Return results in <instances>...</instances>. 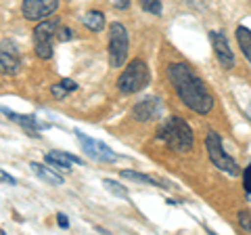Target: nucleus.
I'll use <instances>...</instances> for the list:
<instances>
[{
	"label": "nucleus",
	"mask_w": 251,
	"mask_h": 235,
	"mask_svg": "<svg viewBox=\"0 0 251 235\" xmlns=\"http://www.w3.org/2000/svg\"><path fill=\"white\" fill-rule=\"evenodd\" d=\"M77 141L82 143V149L86 155H90L92 160H99V162H113L117 155L109 149V147L105 143H100V141H94L90 137H86L84 132H75Z\"/></svg>",
	"instance_id": "nucleus-8"
},
{
	"label": "nucleus",
	"mask_w": 251,
	"mask_h": 235,
	"mask_svg": "<svg viewBox=\"0 0 251 235\" xmlns=\"http://www.w3.org/2000/svg\"><path fill=\"white\" fill-rule=\"evenodd\" d=\"M29 168H31V172H34L36 176H40L42 181L50 183V185H61L63 183V178L59 176V172H52L49 166H42V164H38V162H31Z\"/></svg>",
	"instance_id": "nucleus-14"
},
{
	"label": "nucleus",
	"mask_w": 251,
	"mask_h": 235,
	"mask_svg": "<svg viewBox=\"0 0 251 235\" xmlns=\"http://www.w3.org/2000/svg\"><path fill=\"white\" fill-rule=\"evenodd\" d=\"M209 38H211V44H214V53H216L218 61L222 63V67L230 69L234 65V53L230 49L228 40H226V36L216 29V32H209Z\"/></svg>",
	"instance_id": "nucleus-10"
},
{
	"label": "nucleus",
	"mask_w": 251,
	"mask_h": 235,
	"mask_svg": "<svg viewBox=\"0 0 251 235\" xmlns=\"http://www.w3.org/2000/svg\"><path fill=\"white\" fill-rule=\"evenodd\" d=\"M128 46H130L128 29L122 23H111L109 26V61H111L113 67H122L126 63Z\"/></svg>",
	"instance_id": "nucleus-5"
},
{
	"label": "nucleus",
	"mask_w": 251,
	"mask_h": 235,
	"mask_svg": "<svg viewBox=\"0 0 251 235\" xmlns=\"http://www.w3.org/2000/svg\"><path fill=\"white\" fill-rule=\"evenodd\" d=\"M57 223H59V227H63V229H67L69 227V221H67L65 214H57Z\"/></svg>",
	"instance_id": "nucleus-26"
},
{
	"label": "nucleus",
	"mask_w": 251,
	"mask_h": 235,
	"mask_svg": "<svg viewBox=\"0 0 251 235\" xmlns=\"http://www.w3.org/2000/svg\"><path fill=\"white\" fill-rule=\"evenodd\" d=\"M21 67V57L15 42L4 40L0 44V72L4 76H15Z\"/></svg>",
	"instance_id": "nucleus-9"
},
{
	"label": "nucleus",
	"mask_w": 251,
	"mask_h": 235,
	"mask_svg": "<svg viewBox=\"0 0 251 235\" xmlns=\"http://www.w3.org/2000/svg\"><path fill=\"white\" fill-rule=\"evenodd\" d=\"M237 42L241 46L243 55H245L247 61L251 63V29L249 28H243V26L237 28Z\"/></svg>",
	"instance_id": "nucleus-17"
},
{
	"label": "nucleus",
	"mask_w": 251,
	"mask_h": 235,
	"mask_svg": "<svg viewBox=\"0 0 251 235\" xmlns=\"http://www.w3.org/2000/svg\"><path fill=\"white\" fill-rule=\"evenodd\" d=\"M247 114H249V120H251V105H249V109H247Z\"/></svg>",
	"instance_id": "nucleus-27"
},
{
	"label": "nucleus",
	"mask_w": 251,
	"mask_h": 235,
	"mask_svg": "<svg viewBox=\"0 0 251 235\" xmlns=\"http://www.w3.org/2000/svg\"><path fill=\"white\" fill-rule=\"evenodd\" d=\"M205 149H207V155H209L211 164H214L218 170H222V172H226V175H230V176L241 175V168L237 166V162H234L230 155L222 149V139H220L218 132L209 130L205 135Z\"/></svg>",
	"instance_id": "nucleus-4"
},
{
	"label": "nucleus",
	"mask_w": 251,
	"mask_h": 235,
	"mask_svg": "<svg viewBox=\"0 0 251 235\" xmlns=\"http://www.w3.org/2000/svg\"><path fill=\"white\" fill-rule=\"evenodd\" d=\"M59 6V0H23L21 11L23 17L29 21H42L52 15Z\"/></svg>",
	"instance_id": "nucleus-7"
},
{
	"label": "nucleus",
	"mask_w": 251,
	"mask_h": 235,
	"mask_svg": "<svg viewBox=\"0 0 251 235\" xmlns=\"http://www.w3.org/2000/svg\"><path fill=\"white\" fill-rule=\"evenodd\" d=\"M82 23L90 32H100V29L105 28V15L100 11H90V13L82 15Z\"/></svg>",
	"instance_id": "nucleus-16"
},
{
	"label": "nucleus",
	"mask_w": 251,
	"mask_h": 235,
	"mask_svg": "<svg viewBox=\"0 0 251 235\" xmlns=\"http://www.w3.org/2000/svg\"><path fill=\"white\" fill-rule=\"evenodd\" d=\"M0 183H6V185H15L17 181L9 175V172H4V170H0Z\"/></svg>",
	"instance_id": "nucleus-24"
},
{
	"label": "nucleus",
	"mask_w": 251,
	"mask_h": 235,
	"mask_svg": "<svg viewBox=\"0 0 251 235\" xmlns=\"http://www.w3.org/2000/svg\"><path fill=\"white\" fill-rule=\"evenodd\" d=\"M103 185H105V189H107V191H111L113 195H117V198H124V200L128 198V191H126V187H122L120 183L111 181V178H105Z\"/></svg>",
	"instance_id": "nucleus-19"
},
{
	"label": "nucleus",
	"mask_w": 251,
	"mask_h": 235,
	"mask_svg": "<svg viewBox=\"0 0 251 235\" xmlns=\"http://www.w3.org/2000/svg\"><path fill=\"white\" fill-rule=\"evenodd\" d=\"M46 162L50 164V168H61V170H69L72 168V164H77V166H82L84 160L77 158V155H72V153H65V151H50L46 153Z\"/></svg>",
	"instance_id": "nucleus-13"
},
{
	"label": "nucleus",
	"mask_w": 251,
	"mask_h": 235,
	"mask_svg": "<svg viewBox=\"0 0 251 235\" xmlns=\"http://www.w3.org/2000/svg\"><path fill=\"white\" fill-rule=\"evenodd\" d=\"M120 176L126 178V181H134V183H145V185H153V187H168L166 183H159V181H155L153 176L143 175V172H134V170H122Z\"/></svg>",
	"instance_id": "nucleus-15"
},
{
	"label": "nucleus",
	"mask_w": 251,
	"mask_h": 235,
	"mask_svg": "<svg viewBox=\"0 0 251 235\" xmlns=\"http://www.w3.org/2000/svg\"><path fill=\"white\" fill-rule=\"evenodd\" d=\"M243 185H245V191L249 195L251 193V164L245 168V172H243Z\"/></svg>",
	"instance_id": "nucleus-23"
},
{
	"label": "nucleus",
	"mask_w": 251,
	"mask_h": 235,
	"mask_svg": "<svg viewBox=\"0 0 251 235\" xmlns=\"http://www.w3.org/2000/svg\"><path fill=\"white\" fill-rule=\"evenodd\" d=\"M75 88H77V84H75L74 80H69V78H63L61 82H57V84H54L52 88H50V95H52L54 99H65L69 92L75 90Z\"/></svg>",
	"instance_id": "nucleus-18"
},
{
	"label": "nucleus",
	"mask_w": 251,
	"mask_h": 235,
	"mask_svg": "<svg viewBox=\"0 0 251 235\" xmlns=\"http://www.w3.org/2000/svg\"><path fill=\"white\" fill-rule=\"evenodd\" d=\"M168 78L174 84L176 92L182 99V103L197 114H209L214 107V97L207 90L205 82L199 76L193 74V69L186 63H172L168 67Z\"/></svg>",
	"instance_id": "nucleus-1"
},
{
	"label": "nucleus",
	"mask_w": 251,
	"mask_h": 235,
	"mask_svg": "<svg viewBox=\"0 0 251 235\" xmlns=\"http://www.w3.org/2000/svg\"><path fill=\"white\" fill-rule=\"evenodd\" d=\"M0 112L9 118V120L17 122L19 126L25 128V132L29 137H38V130H40V128H49V124L38 122L34 116H21V114H15V112H11V109H6V107H0Z\"/></svg>",
	"instance_id": "nucleus-12"
},
{
	"label": "nucleus",
	"mask_w": 251,
	"mask_h": 235,
	"mask_svg": "<svg viewBox=\"0 0 251 235\" xmlns=\"http://www.w3.org/2000/svg\"><path fill=\"white\" fill-rule=\"evenodd\" d=\"M239 225L245 231H251V212H241L239 214Z\"/></svg>",
	"instance_id": "nucleus-22"
},
{
	"label": "nucleus",
	"mask_w": 251,
	"mask_h": 235,
	"mask_svg": "<svg viewBox=\"0 0 251 235\" xmlns=\"http://www.w3.org/2000/svg\"><path fill=\"white\" fill-rule=\"evenodd\" d=\"M157 139L163 141L170 149L180 151V153L191 151L193 145H195L193 130L188 128V124L182 120V118H176V116L168 118V120L161 124L159 130H157Z\"/></svg>",
	"instance_id": "nucleus-2"
},
{
	"label": "nucleus",
	"mask_w": 251,
	"mask_h": 235,
	"mask_svg": "<svg viewBox=\"0 0 251 235\" xmlns=\"http://www.w3.org/2000/svg\"><path fill=\"white\" fill-rule=\"evenodd\" d=\"M57 38H59L61 42H67V40H72V38H74V34H72V29H69V28L59 26L57 28Z\"/></svg>",
	"instance_id": "nucleus-21"
},
{
	"label": "nucleus",
	"mask_w": 251,
	"mask_h": 235,
	"mask_svg": "<svg viewBox=\"0 0 251 235\" xmlns=\"http://www.w3.org/2000/svg\"><path fill=\"white\" fill-rule=\"evenodd\" d=\"M159 112H161V101L157 97H149L132 107V118H134L136 122H149L159 116Z\"/></svg>",
	"instance_id": "nucleus-11"
},
{
	"label": "nucleus",
	"mask_w": 251,
	"mask_h": 235,
	"mask_svg": "<svg viewBox=\"0 0 251 235\" xmlns=\"http://www.w3.org/2000/svg\"><path fill=\"white\" fill-rule=\"evenodd\" d=\"M57 23L52 21H40L34 29V46L36 55L40 59H50L52 57V38L57 36Z\"/></svg>",
	"instance_id": "nucleus-6"
},
{
	"label": "nucleus",
	"mask_w": 251,
	"mask_h": 235,
	"mask_svg": "<svg viewBox=\"0 0 251 235\" xmlns=\"http://www.w3.org/2000/svg\"><path fill=\"white\" fill-rule=\"evenodd\" d=\"M113 4H115V9H128L130 6V0H113Z\"/></svg>",
	"instance_id": "nucleus-25"
},
{
	"label": "nucleus",
	"mask_w": 251,
	"mask_h": 235,
	"mask_svg": "<svg viewBox=\"0 0 251 235\" xmlns=\"http://www.w3.org/2000/svg\"><path fill=\"white\" fill-rule=\"evenodd\" d=\"M140 6L151 13V15H161V0H138Z\"/></svg>",
	"instance_id": "nucleus-20"
},
{
	"label": "nucleus",
	"mask_w": 251,
	"mask_h": 235,
	"mask_svg": "<svg viewBox=\"0 0 251 235\" xmlns=\"http://www.w3.org/2000/svg\"><path fill=\"white\" fill-rule=\"evenodd\" d=\"M149 84V67L143 59H134L130 65H126L122 76L117 78V88L126 95H134V92L143 90Z\"/></svg>",
	"instance_id": "nucleus-3"
}]
</instances>
